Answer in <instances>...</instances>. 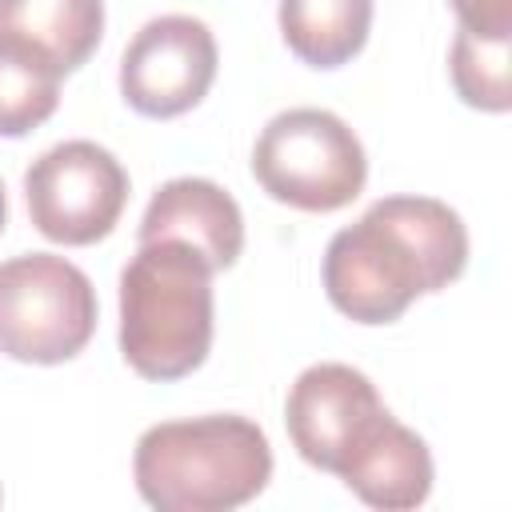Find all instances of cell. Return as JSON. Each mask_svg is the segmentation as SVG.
I'll use <instances>...</instances> for the list:
<instances>
[{
  "instance_id": "cell-1",
  "label": "cell",
  "mask_w": 512,
  "mask_h": 512,
  "mask_svg": "<svg viewBox=\"0 0 512 512\" xmlns=\"http://www.w3.org/2000/svg\"><path fill=\"white\" fill-rule=\"evenodd\" d=\"M468 264V228L432 196H384L324 248V292L356 324H392L416 296L448 288Z\"/></svg>"
},
{
  "instance_id": "cell-2",
  "label": "cell",
  "mask_w": 512,
  "mask_h": 512,
  "mask_svg": "<svg viewBox=\"0 0 512 512\" xmlns=\"http://www.w3.org/2000/svg\"><path fill=\"white\" fill-rule=\"evenodd\" d=\"M136 492L160 512H232L272 480V448L256 420L236 412L164 420L136 440Z\"/></svg>"
},
{
  "instance_id": "cell-3",
  "label": "cell",
  "mask_w": 512,
  "mask_h": 512,
  "mask_svg": "<svg viewBox=\"0 0 512 512\" xmlns=\"http://www.w3.org/2000/svg\"><path fill=\"white\" fill-rule=\"evenodd\" d=\"M212 264L184 240H144L120 272V356L144 380L192 376L212 348Z\"/></svg>"
},
{
  "instance_id": "cell-4",
  "label": "cell",
  "mask_w": 512,
  "mask_h": 512,
  "mask_svg": "<svg viewBox=\"0 0 512 512\" xmlns=\"http://www.w3.org/2000/svg\"><path fill=\"white\" fill-rule=\"evenodd\" d=\"M256 184L288 208L336 212L348 208L368 180L360 136L328 108L276 112L252 148Z\"/></svg>"
},
{
  "instance_id": "cell-5",
  "label": "cell",
  "mask_w": 512,
  "mask_h": 512,
  "mask_svg": "<svg viewBox=\"0 0 512 512\" xmlns=\"http://www.w3.org/2000/svg\"><path fill=\"white\" fill-rule=\"evenodd\" d=\"M96 288L64 256L24 252L0 264V352L20 364H64L96 332Z\"/></svg>"
},
{
  "instance_id": "cell-6",
  "label": "cell",
  "mask_w": 512,
  "mask_h": 512,
  "mask_svg": "<svg viewBox=\"0 0 512 512\" xmlns=\"http://www.w3.org/2000/svg\"><path fill=\"white\" fill-rule=\"evenodd\" d=\"M24 200L40 236L84 248L120 224L128 204V172L104 144L64 140L28 164Z\"/></svg>"
},
{
  "instance_id": "cell-7",
  "label": "cell",
  "mask_w": 512,
  "mask_h": 512,
  "mask_svg": "<svg viewBox=\"0 0 512 512\" xmlns=\"http://www.w3.org/2000/svg\"><path fill=\"white\" fill-rule=\"evenodd\" d=\"M216 36L204 20L168 12L148 20L120 56V96L148 120L192 112L216 80Z\"/></svg>"
},
{
  "instance_id": "cell-8",
  "label": "cell",
  "mask_w": 512,
  "mask_h": 512,
  "mask_svg": "<svg viewBox=\"0 0 512 512\" xmlns=\"http://www.w3.org/2000/svg\"><path fill=\"white\" fill-rule=\"evenodd\" d=\"M392 412L376 384L352 364H312L296 376L284 400V424L292 448L320 472L340 476L344 464L380 432Z\"/></svg>"
},
{
  "instance_id": "cell-9",
  "label": "cell",
  "mask_w": 512,
  "mask_h": 512,
  "mask_svg": "<svg viewBox=\"0 0 512 512\" xmlns=\"http://www.w3.org/2000/svg\"><path fill=\"white\" fill-rule=\"evenodd\" d=\"M144 240H184L192 244L216 272L232 268L244 248V216L240 204L204 176H176L156 188L140 220Z\"/></svg>"
},
{
  "instance_id": "cell-10",
  "label": "cell",
  "mask_w": 512,
  "mask_h": 512,
  "mask_svg": "<svg viewBox=\"0 0 512 512\" xmlns=\"http://www.w3.org/2000/svg\"><path fill=\"white\" fill-rule=\"evenodd\" d=\"M340 480L368 508L408 512V508H420L432 492V452L412 428L388 416L380 432L344 464Z\"/></svg>"
},
{
  "instance_id": "cell-11",
  "label": "cell",
  "mask_w": 512,
  "mask_h": 512,
  "mask_svg": "<svg viewBox=\"0 0 512 512\" xmlns=\"http://www.w3.org/2000/svg\"><path fill=\"white\" fill-rule=\"evenodd\" d=\"M280 36L308 68H340L372 28V0H280Z\"/></svg>"
},
{
  "instance_id": "cell-12",
  "label": "cell",
  "mask_w": 512,
  "mask_h": 512,
  "mask_svg": "<svg viewBox=\"0 0 512 512\" xmlns=\"http://www.w3.org/2000/svg\"><path fill=\"white\" fill-rule=\"evenodd\" d=\"M0 32L44 48L76 72L104 36V0H0Z\"/></svg>"
},
{
  "instance_id": "cell-13",
  "label": "cell",
  "mask_w": 512,
  "mask_h": 512,
  "mask_svg": "<svg viewBox=\"0 0 512 512\" xmlns=\"http://www.w3.org/2000/svg\"><path fill=\"white\" fill-rule=\"evenodd\" d=\"M68 72L36 44L0 32V136H28L60 104V80Z\"/></svg>"
},
{
  "instance_id": "cell-14",
  "label": "cell",
  "mask_w": 512,
  "mask_h": 512,
  "mask_svg": "<svg viewBox=\"0 0 512 512\" xmlns=\"http://www.w3.org/2000/svg\"><path fill=\"white\" fill-rule=\"evenodd\" d=\"M512 36H480L456 28L448 72L452 88L468 108L508 112L512 108Z\"/></svg>"
},
{
  "instance_id": "cell-15",
  "label": "cell",
  "mask_w": 512,
  "mask_h": 512,
  "mask_svg": "<svg viewBox=\"0 0 512 512\" xmlns=\"http://www.w3.org/2000/svg\"><path fill=\"white\" fill-rule=\"evenodd\" d=\"M460 28L480 36H512V0H448Z\"/></svg>"
},
{
  "instance_id": "cell-16",
  "label": "cell",
  "mask_w": 512,
  "mask_h": 512,
  "mask_svg": "<svg viewBox=\"0 0 512 512\" xmlns=\"http://www.w3.org/2000/svg\"><path fill=\"white\" fill-rule=\"evenodd\" d=\"M4 224H8V196H4V184H0V232H4Z\"/></svg>"
},
{
  "instance_id": "cell-17",
  "label": "cell",
  "mask_w": 512,
  "mask_h": 512,
  "mask_svg": "<svg viewBox=\"0 0 512 512\" xmlns=\"http://www.w3.org/2000/svg\"><path fill=\"white\" fill-rule=\"evenodd\" d=\"M0 500H4V492H0Z\"/></svg>"
}]
</instances>
